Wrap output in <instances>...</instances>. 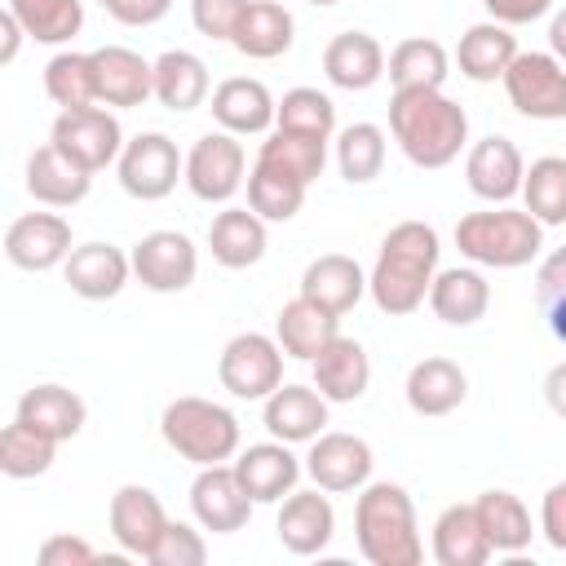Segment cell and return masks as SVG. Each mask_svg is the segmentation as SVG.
Wrapping results in <instances>:
<instances>
[{
	"instance_id": "1",
	"label": "cell",
	"mask_w": 566,
	"mask_h": 566,
	"mask_svg": "<svg viewBox=\"0 0 566 566\" xmlns=\"http://www.w3.org/2000/svg\"><path fill=\"white\" fill-rule=\"evenodd\" d=\"M438 230L424 221H398L376 252V265L367 274V292L380 314L402 318L416 314L429 301L433 274H438Z\"/></svg>"
},
{
	"instance_id": "2",
	"label": "cell",
	"mask_w": 566,
	"mask_h": 566,
	"mask_svg": "<svg viewBox=\"0 0 566 566\" xmlns=\"http://www.w3.org/2000/svg\"><path fill=\"white\" fill-rule=\"evenodd\" d=\"M389 133L416 168H447L469 142V115L442 88H394Z\"/></svg>"
},
{
	"instance_id": "3",
	"label": "cell",
	"mask_w": 566,
	"mask_h": 566,
	"mask_svg": "<svg viewBox=\"0 0 566 566\" xmlns=\"http://www.w3.org/2000/svg\"><path fill=\"white\" fill-rule=\"evenodd\" d=\"M354 539L371 566H416L424 557L416 504L398 482H367L354 504Z\"/></svg>"
},
{
	"instance_id": "4",
	"label": "cell",
	"mask_w": 566,
	"mask_h": 566,
	"mask_svg": "<svg viewBox=\"0 0 566 566\" xmlns=\"http://www.w3.org/2000/svg\"><path fill=\"white\" fill-rule=\"evenodd\" d=\"M455 248L460 256H469L473 265H491V270H517L526 261L539 256L544 248V226L526 212V208H482L455 221Z\"/></svg>"
},
{
	"instance_id": "5",
	"label": "cell",
	"mask_w": 566,
	"mask_h": 566,
	"mask_svg": "<svg viewBox=\"0 0 566 566\" xmlns=\"http://www.w3.org/2000/svg\"><path fill=\"white\" fill-rule=\"evenodd\" d=\"M164 442L190 464H226L239 455V416L212 398H172L159 416Z\"/></svg>"
},
{
	"instance_id": "6",
	"label": "cell",
	"mask_w": 566,
	"mask_h": 566,
	"mask_svg": "<svg viewBox=\"0 0 566 566\" xmlns=\"http://www.w3.org/2000/svg\"><path fill=\"white\" fill-rule=\"evenodd\" d=\"M217 376H221V389H230L234 398L265 402L283 385V345L261 332H239L226 340L217 358Z\"/></svg>"
},
{
	"instance_id": "7",
	"label": "cell",
	"mask_w": 566,
	"mask_h": 566,
	"mask_svg": "<svg viewBox=\"0 0 566 566\" xmlns=\"http://www.w3.org/2000/svg\"><path fill=\"white\" fill-rule=\"evenodd\" d=\"M115 168H119V186L142 203H155L172 195L177 181H186V159L177 142L164 133H137L133 142H124Z\"/></svg>"
},
{
	"instance_id": "8",
	"label": "cell",
	"mask_w": 566,
	"mask_h": 566,
	"mask_svg": "<svg viewBox=\"0 0 566 566\" xmlns=\"http://www.w3.org/2000/svg\"><path fill=\"white\" fill-rule=\"evenodd\" d=\"M49 142H53L66 159H75L84 172H102L106 164L119 159V150H124V128H119V119L111 115V106H80V111H62V115L53 119Z\"/></svg>"
},
{
	"instance_id": "9",
	"label": "cell",
	"mask_w": 566,
	"mask_h": 566,
	"mask_svg": "<svg viewBox=\"0 0 566 566\" xmlns=\"http://www.w3.org/2000/svg\"><path fill=\"white\" fill-rule=\"evenodd\" d=\"M504 93L526 119H566V62L553 53H517L504 71Z\"/></svg>"
},
{
	"instance_id": "10",
	"label": "cell",
	"mask_w": 566,
	"mask_h": 566,
	"mask_svg": "<svg viewBox=\"0 0 566 566\" xmlns=\"http://www.w3.org/2000/svg\"><path fill=\"white\" fill-rule=\"evenodd\" d=\"M133 274L146 292H159V296H172V292H186L199 274V252L195 243L181 234V230H150L133 243Z\"/></svg>"
},
{
	"instance_id": "11",
	"label": "cell",
	"mask_w": 566,
	"mask_h": 566,
	"mask_svg": "<svg viewBox=\"0 0 566 566\" xmlns=\"http://www.w3.org/2000/svg\"><path fill=\"white\" fill-rule=\"evenodd\" d=\"M243 172H248V155L234 142V133H226V128L221 133H203L186 155V186L203 203L234 199L239 186H243Z\"/></svg>"
},
{
	"instance_id": "12",
	"label": "cell",
	"mask_w": 566,
	"mask_h": 566,
	"mask_svg": "<svg viewBox=\"0 0 566 566\" xmlns=\"http://www.w3.org/2000/svg\"><path fill=\"white\" fill-rule=\"evenodd\" d=\"M252 495L243 491L234 464H203L199 478L190 482V509H195V522L212 535H234L248 526L252 517Z\"/></svg>"
},
{
	"instance_id": "13",
	"label": "cell",
	"mask_w": 566,
	"mask_h": 566,
	"mask_svg": "<svg viewBox=\"0 0 566 566\" xmlns=\"http://www.w3.org/2000/svg\"><path fill=\"white\" fill-rule=\"evenodd\" d=\"M4 256H9V265L31 270V274L66 265V256H71V221L57 217V212H22L4 230Z\"/></svg>"
},
{
	"instance_id": "14",
	"label": "cell",
	"mask_w": 566,
	"mask_h": 566,
	"mask_svg": "<svg viewBox=\"0 0 566 566\" xmlns=\"http://www.w3.org/2000/svg\"><path fill=\"white\" fill-rule=\"evenodd\" d=\"M371 447L358 433H318L305 455V473L323 491H363L371 478Z\"/></svg>"
},
{
	"instance_id": "15",
	"label": "cell",
	"mask_w": 566,
	"mask_h": 566,
	"mask_svg": "<svg viewBox=\"0 0 566 566\" xmlns=\"http://www.w3.org/2000/svg\"><path fill=\"white\" fill-rule=\"evenodd\" d=\"M522 177H526V159H522V150L509 137L491 133V137H482V142L469 146L464 181H469V190L478 199L509 203L513 195H522Z\"/></svg>"
},
{
	"instance_id": "16",
	"label": "cell",
	"mask_w": 566,
	"mask_h": 566,
	"mask_svg": "<svg viewBox=\"0 0 566 566\" xmlns=\"http://www.w3.org/2000/svg\"><path fill=\"white\" fill-rule=\"evenodd\" d=\"M164 526H168V513L150 486L128 482L111 495V535L128 557H150Z\"/></svg>"
},
{
	"instance_id": "17",
	"label": "cell",
	"mask_w": 566,
	"mask_h": 566,
	"mask_svg": "<svg viewBox=\"0 0 566 566\" xmlns=\"http://www.w3.org/2000/svg\"><path fill=\"white\" fill-rule=\"evenodd\" d=\"M93 75H97V102L102 106H142L146 97H155V62H146L142 53L124 49V44H102L93 49Z\"/></svg>"
},
{
	"instance_id": "18",
	"label": "cell",
	"mask_w": 566,
	"mask_h": 566,
	"mask_svg": "<svg viewBox=\"0 0 566 566\" xmlns=\"http://www.w3.org/2000/svg\"><path fill=\"white\" fill-rule=\"evenodd\" d=\"M336 535V509L323 495V486L314 491H292L279 509V544L296 557H314L332 544Z\"/></svg>"
},
{
	"instance_id": "19",
	"label": "cell",
	"mask_w": 566,
	"mask_h": 566,
	"mask_svg": "<svg viewBox=\"0 0 566 566\" xmlns=\"http://www.w3.org/2000/svg\"><path fill=\"white\" fill-rule=\"evenodd\" d=\"M279 115V102L270 97V88L252 75H230L212 88V119L234 133V137H256L274 124Z\"/></svg>"
},
{
	"instance_id": "20",
	"label": "cell",
	"mask_w": 566,
	"mask_h": 566,
	"mask_svg": "<svg viewBox=\"0 0 566 566\" xmlns=\"http://www.w3.org/2000/svg\"><path fill=\"white\" fill-rule=\"evenodd\" d=\"M363 292H367V274H363V265L354 261V256H345V252H323V256H314L310 265H305V274H301V296L305 301H314L318 310H327V314H349L358 301H363Z\"/></svg>"
},
{
	"instance_id": "21",
	"label": "cell",
	"mask_w": 566,
	"mask_h": 566,
	"mask_svg": "<svg viewBox=\"0 0 566 566\" xmlns=\"http://www.w3.org/2000/svg\"><path fill=\"white\" fill-rule=\"evenodd\" d=\"M66 283L75 296L84 301H111L124 292L128 274H133V256H124L115 243H80L71 248L66 265H62Z\"/></svg>"
},
{
	"instance_id": "22",
	"label": "cell",
	"mask_w": 566,
	"mask_h": 566,
	"mask_svg": "<svg viewBox=\"0 0 566 566\" xmlns=\"http://www.w3.org/2000/svg\"><path fill=\"white\" fill-rule=\"evenodd\" d=\"M234 473L243 482V491L256 500V504H279L296 491V478H301V460L287 451V442H256L248 451H239L234 460Z\"/></svg>"
},
{
	"instance_id": "23",
	"label": "cell",
	"mask_w": 566,
	"mask_h": 566,
	"mask_svg": "<svg viewBox=\"0 0 566 566\" xmlns=\"http://www.w3.org/2000/svg\"><path fill=\"white\" fill-rule=\"evenodd\" d=\"M327 424V398L314 385H279L265 398V429L279 442H314Z\"/></svg>"
},
{
	"instance_id": "24",
	"label": "cell",
	"mask_w": 566,
	"mask_h": 566,
	"mask_svg": "<svg viewBox=\"0 0 566 566\" xmlns=\"http://www.w3.org/2000/svg\"><path fill=\"white\" fill-rule=\"evenodd\" d=\"M93 186V172H84L75 159H66L53 142L49 146H35L31 159H27V195L44 208H71L88 195Z\"/></svg>"
},
{
	"instance_id": "25",
	"label": "cell",
	"mask_w": 566,
	"mask_h": 566,
	"mask_svg": "<svg viewBox=\"0 0 566 566\" xmlns=\"http://www.w3.org/2000/svg\"><path fill=\"white\" fill-rule=\"evenodd\" d=\"M323 75L345 88V93H363L385 75V49L376 35L367 31H340L332 35V44L323 49Z\"/></svg>"
},
{
	"instance_id": "26",
	"label": "cell",
	"mask_w": 566,
	"mask_h": 566,
	"mask_svg": "<svg viewBox=\"0 0 566 566\" xmlns=\"http://www.w3.org/2000/svg\"><path fill=\"white\" fill-rule=\"evenodd\" d=\"M407 407L416 416H451L464 394H469V376L460 363L433 354V358H420L411 371H407Z\"/></svg>"
},
{
	"instance_id": "27",
	"label": "cell",
	"mask_w": 566,
	"mask_h": 566,
	"mask_svg": "<svg viewBox=\"0 0 566 566\" xmlns=\"http://www.w3.org/2000/svg\"><path fill=\"white\" fill-rule=\"evenodd\" d=\"M310 367H314V389L327 402H354L371 385V358L354 336H336Z\"/></svg>"
},
{
	"instance_id": "28",
	"label": "cell",
	"mask_w": 566,
	"mask_h": 566,
	"mask_svg": "<svg viewBox=\"0 0 566 566\" xmlns=\"http://www.w3.org/2000/svg\"><path fill=\"white\" fill-rule=\"evenodd\" d=\"M336 336H340V318L327 314V310H318L305 296L287 301L279 310V318H274V340L283 345L287 358H301V363H314Z\"/></svg>"
},
{
	"instance_id": "29",
	"label": "cell",
	"mask_w": 566,
	"mask_h": 566,
	"mask_svg": "<svg viewBox=\"0 0 566 566\" xmlns=\"http://www.w3.org/2000/svg\"><path fill=\"white\" fill-rule=\"evenodd\" d=\"M208 248L226 270L256 265L265 256V217H256L252 208H221L208 226Z\"/></svg>"
},
{
	"instance_id": "30",
	"label": "cell",
	"mask_w": 566,
	"mask_h": 566,
	"mask_svg": "<svg viewBox=\"0 0 566 566\" xmlns=\"http://www.w3.org/2000/svg\"><path fill=\"white\" fill-rule=\"evenodd\" d=\"M517 57V35L486 18V22H473L464 35H460V49H455V62H460V75H469L473 84H491V80H504L509 62Z\"/></svg>"
},
{
	"instance_id": "31",
	"label": "cell",
	"mask_w": 566,
	"mask_h": 566,
	"mask_svg": "<svg viewBox=\"0 0 566 566\" xmlns=\"http://www.w3.org/2000/svg\"><path fill=\"white\" fill-rule=\"evenodd\" d=\"M491 539L478 522L473 504H447L433 522V562L438 566H482L491 557Z\"/></svg>"
},
{
	"instance_id": "32",
	"label": "cell",
	"mask_w": 566,
	"mask_h": 566,
	"mask_svg": "<svg viewBox=\"0 0 566 566\" xmlns=\"http://www.w3.org/2000/svg\"><path fill=\"white\" fill-rule=\"evenodd\" d=\"M13 416L27 420V424H35L40 433L66 442V438H75V433L84 429L88 407H84V398H80L75 389H66V385H31V389L18 398V411H13Z\"/></svg>"
},
{
	"instance_id": "33",
	"label": "cell",
	"mask_w": 566,
	"mask_h": 566,
	"mask_svg": "<svg viewBox=\"0 0 566 566\" xmlns=\"http://www.w3.org/2000/svg\"><path fill=\"white\" fill-rule=\"evenodd\" d=\"M491 305V283L469 270V265H455V270H442L433 274V287H429V310L447 323V327H469L486 314Z\"/></svg>"
},
{
	"instance_id": "34",
	"label": "cell",
	"mask_w": 566,
	"mask_h": 566,
	"mask_svg": "<svg viewBox=\"0 0 566 566\" xmlns=\"http://www.w3.org/2000/svg\"><path fill=\"white\" fill-rule=\"evenodd\" d=\"M292 40H296V22H292V13H287L279 0H248V9H243V18H239L230 44H234L243 57H261V62H265V57L287 53Z\"/></svg>"
},
{
	"instance_id": "35",
	"label": "cell",
	"mask_w": 566,
	"mask_h": 566,
	"mask_svg": "<svg viewBox=\"0 0 566 566\" xmlns=\"http://www.w3.org/2000/svg\"><path fill=\"white\" fill-rule=\"evenodd\" d=\"M155 102L168 111H195L208 102V66L190 49H168L155 57Z\"/></svg>"
},
{
	"instance_id": "36",
	"label": "cell",
	"mask_w": 566,
	"mask_h": 566,
	"mask_svg": "<svg viewBox=\"0 0 566 566\" xmlns=\"http://www.w3.org/2000/svg\"><path fill=\"white\" fill-rule=\"evenodd\" d=\"M256 164L279 168V172H287V177H296L301 186H310V181H318V177H323V164H327V142H323V137H310V133L274 128V133L261 142Z\"/></svg>"
},
{
	"instance_id": "37",
	"label": "cell",
	"mask_w": 566,
	"mask_h": 566,
	"mask_svg": "<svg viewBox=\"0 0 566 566\" xmlns=\"http://www.w3.org/2000/svg\"><path fill=\"white\" fill-rule=\"evenodd\" d=\"M473 509H478V522H482L495 553H522L531 544V535H535L531 513L513 491H482L473 500Z\"/></svg>"
},
{
	"instance_id": "38",
	"label": "cell",
	"mask_w": 566,
	"mask_h": 566,
	"mask_svg": "<svg viewBox=\"0 0 566 566\" xmlns=\"http://www.w3.org/2000/svg\"><path fill=\"white\" fill-rule=\"evenodd\" d=\"M4 9L35 44H66L84 27V0H9Z\"/></svg>"
},
{
	"instance_id": "39",
	"label": "cell",
	"mask_w": 566,
	"mask_h": 566,
	"mask_svg": "<svg viewBox=\"0 0 566 566\" xmlns=\"http://www.w3.org/2000/svg\"><path fill=\"white\" fill-rule=\"evenodd\" d=\"M53 455H57V438L40 433L35 424H27L18 416H13V424H4V433H0V473L4 478H18V482L40 478L53 469Z\"/></svg>"
},
{
	"instance_id": "40",
	"label": "cell",
	"mask_w": 566,
	"mask_h": 566,
	"mask_svg": "<svg viewBox=\"0 0 566 566\" xmlns=\"http://www.w3.org/2000/svg\"><path fill=\"white\" fill-rule=\"evenodd\" d=\"M394 88H442L447 80V49L429 35H411L402 44H394L389 62H385Z\"/></svg>"
},
{
	"instance_id": "41",
	"label": "cell",
	"mask_w": 566,
	"mask_h": 566,
	"mask_svg": "<svg viewBox=\"0 0 566 566\" xmlns=\"http://www.w3.org/2000/svg\"><path fill=\"white\" fill-rule=\"evenodd\" d=\"M44 93L62 106V111H80V106H102L97 102V75H93V53H53L44 66Z\"/></svg>"
},
{
	"instance_id": "42",
	"label": "cell",
	"mask_w": 566,
	"mask_h": 566,
	"mask_svg": "<svg viewBox=\"0 0 566 566\" xmlns=\"http://www.w3.org/2000/svg\"><path fill=\"white\" fill-rule=\"evenodd\" d=\"M522 199L539 226H566V159L562 155L535 159L522 177Z\"/></svg>"
},
{
	"instance_id": "43",
	"label": "cell",
	"mask_w": 566,
	"mask_h": 566,
	"mask_svg": "<svg viewBox=\"0 0 566 566\" xmlns=\"http://www.w3.org/2000/svg\"><path fill=\"white\" fill-rule=\"evenodd\" d=\"M336 168H340V177L349 186H363V181L380 177V168H385V128L367 124V119L340 128V137H336Z\"/></svg>"
},
{
	"instance_id": "44",
	"label": "cell",
	"mask_w": 566,
	"mask_h": 566,
	"mask_svg": "<svg viewBox=\"0 0 566 566\" xmlns=\"http://www.w3.org/2000/svg\"><path fill=\"white\" fill-rule=\"evenodd\" d=\"M305 190L296 177L279 172V168H265V164H252L248 172V208L265 221H292L305 203Z\"/></svg>"
},
{
	"instance_id": "45",
	"label": "cell",
	"mask_w": 566,
	"mask_h": 566,
	"mask_svg": "<svg viewBox=\"0 0 566 566\" xmlns=\"http://www.w3.org/2000/svg\"><path fill=\"white\" fill-rule=\"evenodd\" d=\"M274 128H292V133H310V137L332 142V133H336V106L318 88H287L283 102H279Z\"/></svg>"
},
{
	"instance_id": "46",
	"label": "cell",
	"mask_w": 566,
	"mask_h": 566,
	"mask_svg": "<svg viewBox=\"0 0 566 566\" xmlns=\"http://www.w3.org/2000/svg\"><path fill=\"white\" fill-rule=\"evenodd\" d=\"M535 305H539L548 332L566 345V248H557L539 265V274H535Z\"/></svg>"
},
{
	"instance_id": "47",
	"label": "cell",
	"mask_w": 566,
	"mask_h": 566,
	"mask_svg": "<svg viewBox=\"0 0 566 566\" xmlns=\"http://www.w3.org/2000/svg\"><path fill=\"white\" fill-rule=\"evenodd\" d=\"M146 562H155V566H203L208 562V544H203V535L195 526L168 522L159 544H155V553Z\"/></svg>"
},
{
	"instance_id": "48",
	"label": "cell",
	"mask_w": 566,
	"mask_h": 566,
	"mask_svg": "<svg viewBox=\"0 0 566 566\" xmlns=\"http://www.w3.org/2000/svg\"><path fill=\"white\" fill-rule=\"evenodd\" d=\"M243 9H248V0H190V22L208 40H234Z\"/></svg>"
},
{
	"instance_id": "49",
	"label": "cell",
	"mask_w": 566,
	"mask_h": 566,
	"mask_svg": "<svg viewBox=\"0 0 566 566\" xmlns=\"http://www.w3.org/2000/svg\"><path fill=\"white\" fill-rule=\"evenodd\" d=\"M35 557H40V566H88V562H97V548L80 535H49Z\"/></svg>"
},
{
	"instance_id": "50",
	"label": "cell",
	"mask_w": 566,
	"mask_h": 566,
	"mask_svg": "<svg viewBox=\"0 0 566 566\" xmlns=\"http://www.w3.org/2000/svg\"><path fill=\"white\" fill-rule=\"evenodd\" d=\"M539 531H544V539H548L557 553H566V482L548 486L544 509H539Z\"/></svg>"
},
{
	"instance_id": "51",
	"label": "cell",
	"mask_w": 566,
	"mask_h": 566,
	"mask_svg": "<svg viewBox=\"0 0 566 566\" xmlns=\"http://www.w3.org/2000/svg\"><path fill=\"white\" fill-rule=\"evenodd\" d=\"M168 9H172V0H106V13L124 27H155Z\"/></svg>"
},
{
	"instance_id": "52",
	"label": "cell",
	"mask_w": 566,
	"mask_h": 566,
	"mask_svg": "<svg viewBox=\"0 0 566 566\" xmlns=\"http://www.w3.org/2000/svg\"><path fill=\"white\" fill-rule=\"evenodd\" d=\"M482 9L504 27H526L553 9V0H482Z\"/></svg>"
},
{
	"instance_id": "53",
	"label": "cell",
	"mask_w": 566,
	"mask_h": 566,
	"mask_svg": "<svg viewBox=\"0 0 566 566\" xmlns=\"http://www.w3.org/2000/svg\"><path fill=\"white\" fill-rule=\"evenodd\" d=\"M544 402H548L553 416L566 420V358L548 367V376H544Z\"/></svg>"
},
{
	"instance_id": "54",
	"label": "cell",
	"mask_w": 566,
	"mask_h": 566,
	"mask_svg": "<svg viewBox=\"0 0 566 566\" xmlns=\"http://www.w3.org/2000/svg\"><path fill=\"white\" fill-rule=\"evenodd\" d=\"M22 40H27V31H22V22L4 9L0 13V66H9L13 57H18V49H22Z\"/></svg>"
},
{
	"instance_id": "55",
	"label": "cell",
	"mask_w": 566,
	"mask_h": 566,
	"mask_svg": "<svg viewBox=\"0 0 566 566\" xmlns=\"http://www.w3.org/2000/svg\"><path fill=\"white\" fill-rule=\"evenodd\" d=\"M548 53L557 57V62H566V4L553 13V22H548Z\"/></svg>"
},
{
	"instance_id": "56",
	"label": "cell",
	"mask_w": 566,
	"mask_h": 566,
	"mask_svg": "<svg viewBox=\"0 0 566 566\" xmlns=\"http://www.w3.org/2000/svg\"><path fill=\"white\" fill-rule=\"evenodd\" d=\"M310 4H318V9H327V4H340V0H310Z\"/></svg>"
},
{
	"instance_id": "57",
	"label": "cell",
	"mask_w": 566,
	"mask_h": 566,
	"mask_svg": "<svg viewBox=\"0 0 566 566\" xmlns=\"http://www.w3.org/2000/svg\"><path fill=\"white\" fill-rule=\"evenodd\" d=\"M97 4H106V0H97Z\"/></svg>"
}]
</instances>
